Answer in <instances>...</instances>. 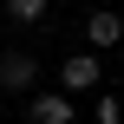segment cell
<instances>
[{"label":"cell","mask_w":124,"mask_h":124,"mask_svg":"<svg viewBox=\"0 0 124 124\" xmlns=\"http://www.w3.org/2000/svg\"><path fill=\"white\" fill-rule=\"evenodd\" d=\"M98 85H105V52H72L65 65H59V92L65 98H98Z\"/></svg>","instance_id":"1"},{"label":"cell","mask_w":124,"mask_h":124,"mask_svg":"<svg viewBox=\"0 0 124 124\" xmlns=\"http://www.w3.org/2000/svg\"><path fill=\"white\" fill-rule=\"evenodd\" d=\"M0 92H7V98L46 92V85H39V59H33V52H0Z\"/></svg>","instance_id":"2"},{"label":"cell","mask_w":124,"mask_h":124,"mask_svg":"<svg viewBox=\"0 0 124 124\" xmlns=\"http://www.w3.org/2000/svg\"><path fill=\"white\" fill-rule=\"evenodd\" d=\"M26 118L33 124H72V98H65L59 85H52V92H33V98H26Z\"/></svg>","instance_id":"4"},{"label":"cell","mask_w":124,"mask_h":124,"mask_svg":"<svg viewBox=\"0 0 124 124\" xmlns=\"http://www.w3.org/2000/svg\"><path fill=\"white\" fill-rule=\"evenodd\" d=\"M46 13H52V0H7V20L13 26H39Z\"/></svg>","instance_id":"5"},{"label":"cell","mask_w":124,"mask_h":124,"mask_svg":"<svg viewBox=\"0 0 124 124\" xmlns=\"http://www.w3.org/2000/svg\"><path fill=\"white\" fill-rule=\"evenodd\" d=\"M92 118L98 124H124V105L111 98V92H98V98H92Z\"/></svg>","instance_id":"6"},{"label":"cell","mask_w":124,"mask_h":124,"mask_svg":"<svg viewBox=\"0 0 124 124\" xmlns=\"http://www.w3.org/2000/svg\"><path fill=\"white\" fill-rule=\"evenodd\" d=\"M111 46H124V13H111V7L85 13V52H111Z\"/></svg>","instance_id":"3"},{"label":"cell","mask_w":124,"mask_h":124,"mask_svg":"<svg viewBox=\"0 0 124 124\" xmlns=\"http://www.w3.org/2000/svg\"><path fill=\"white\" fill-rule=\"evenodd\" d=\"M0 118H7V92H0Z\"/></svg>","instance_id":"7"}]
</instances>
